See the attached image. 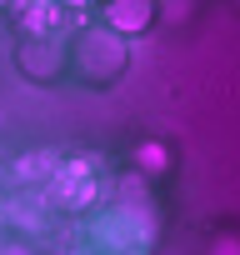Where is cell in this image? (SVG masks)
<instances>
[{
	"label": "cell",
	"instance_id": "6da1fadb",
	"mask_svg": "<svg viewBox=\"0 0 240 255\" xmlns=\"http://www.w3.org/2000/svg\"><path fill=\"white\" fill-rule=\"evenodd\" d=\"M105 20H110V30L140 35L155 20V0H105Z\"/></svg>",
	"mask_w": 240,
	"mask_h": 255
},
{
	"label": "cell",
	"instance_id": "7a4b0ae2",
	"mask_svg": "<svg viewBox=\"0 0 240 255\" xmlns=\"http://www.w3.org/2000/svg\"><path fill=\"white\" fill-rule=\"evenodd\" d=\"M85 5H95V0H85Z\"/></svg>",
	"mask_w": 240,
	"mask_h": 255
}]
</instances>
